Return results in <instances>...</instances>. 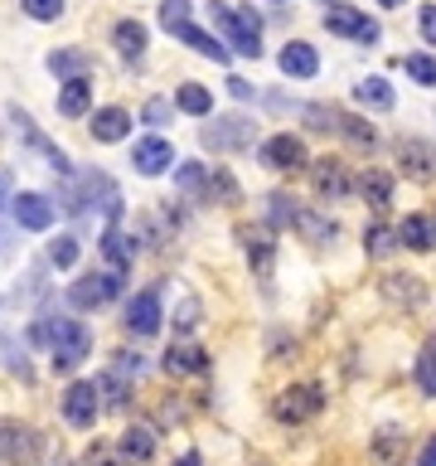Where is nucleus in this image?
<instances>
[{
  "mask_svg": "<svg viewBox=\"0 0 436 466\" xmlns=\"http://www.w3.org/2000/svg\"><path fill=\"white\" fill-rule=\"evenodd\" d=\"M175 466H204L199 452H184V457H175Z\"/></svg>",
  "mask_w": 436,
  "mask_h": 466,
  "instance_id": "nucleus-47",
  "label": "nucleus"
},
{
  "mask_svg": "<svg viewBox=\"0 0 436 466\" xmlns=\"http://www.w3.org/2000/svg\"><path fill=\"white\" fill-rule=\"evenodd\" d=\"M175 107L190 112V117H209L214 98H209V88H204V83H184V88L175 92Z\"/></svg>",
  "mask_w": 436,
  "mask_h": 466,
  "instance_id": "nucleus-27",
  "label": "nucleus"
},
{
  "mask_svg": "<svg viewBox=\"0 0 436 466\" xmlns=\"http://www.w3.org/2000/svg\"><path fill=\"white\" fill-rule=\"evenodd\" d=\"M402 68H408V78H417L422 88H436V59L432 54H408Z\"/></svg>",
  "mask_w": 436,
  "mask_h": 466,
  "instance_id": "nucleus-34",
  "label": "nucleus"
},
{
  "mask_svg": "<svg viewBox=\"0 0 436 466\" xmlns=\"http://www.w3.org/2000/svg\"><path fill=\"white\" fill-rule=\"evenodd\" d=\"M315 194L320 200H339V194H349V175H345V165L339 161H315Z\"/></svg>",
  "mask_w": 436,
  "mask_h": 466,
  "instance_id": "nucleus-18",
  "label": "nucleus"
},
{
  "mask_svg": "<svg viewBox=\"0 0 436 466\" xmlns=\"http://www.w3.org/2000/svg\"><path fill=\"white\" fill-rule=\"evenodd\" d=\"M131 161H136V170H141V175H160V170H170L175 146H170L165 137H141V141H136V151H131Z\"/></svg>",
  "mask_w": 436,
  "mask_h": 466,
  "instance_id": "nucleus-12",
  "label": "nucleus"
},
{
  "mask_svg": "<svg viewBox=\"0 0 436 466\" xmlns=\"http://www.w3.org/2000/svg\"><path fill=\"white\" fill-rule=\"evenodd\" d=\"M170 35H175V39H184L190 49H199V54H204V59H214V64H228V44H218L214 35H204V29H199V25H190V20H184V25H175Z\"/></svg>",
  "mask_w": 436,
  "mask_h": 466,
  "instance_id": "nucleus-19",
  "label": "nucleus"
},
{
  "mask_svg": "<svg viewBox=\"0 0 436 466\" xmlns=\"http://www.w3.org/2000/svg\"><path fill=\"white\" fill-rule=\"evenodd\" d=\"M253 137H257L253 117H218L214 127H204V146L214 151H243L253 146Z\"/></svg>",
  "mask_w": 436,
  "mask_h": 466,
  "instance_id": "nucleus-7",
  "label": "nucleus"
},
{
  "mask_svg": "<svg viewBox=\"0 0 436 466\" xmlns=\"http://www.w3.org/2000/svg\"><path fill=\"white\" fill-rule=\"evenodd\" d=\"M131 131V112L127 107H102L97 117H92V137L97 141H121Z\"/></svg>",
  "mask_w": 436,
  "mask_h": 466,
  "instance_id": "nucleus-22",
  "label": "nucleus"
},
{
  "mask_svg": "<svg viewBox=\"0 0 436 466\" xmlns=\"http://www.w3.org/2000/svg\"><path fill=\"white\" fill-rule=\"evenodd\" d=\"M29 20H58L64 15V0H19Z\"/></svg>",
  "mask_w": 436,
  "mask_h": 466,
  "instance_id": "nucleus-38",
  "label": "nucleus"
},
{
  "mask_svg": "<svg viewBox=\"0 0 436 466\" xmlns=\"http://www.w3.org/2000/svg\"><path fill=\"white\" fill-rule=\"evenodd\" d=\"M10 214H15V224L29 229V233H44L49 224H54V204H49L44 194H15V200H10Z\"/></svg>",
  "mask_w": 436,
  "mask_h": 466,
  "instance_id": "nucleus-11",
  "label": "nucleus"
},
{
  "mask_svg": "<svg viewBox=\"0 0 436 466\" xmlns=\"http://www.w3.org/2000/svg\"><path fill=\"white\" fill-rule=\"evenodd\" d=\"M417 466H436V438L427 442V447H422V457H417Z\"/></svg>",
  "mask_w": 436,
  "mask_h": 466,
  "instance_id": "nucleus-46",
  "label": "nucleus"
},
{
  "mask_svg": "<svg viewBox=\"0 0 436 466\" xmlns=\"http://www.w3.org/2000/svg\"><path fill=\"white\" fill-rule=\"evenodd\" d=\"M44 263L58 267V272H64V267H73V263H78V238H73V233L54 238V243H49V253H44Z\"/></svg>",
  "mask_w": 436,
  "mask_h": 466,
  "instance_id": "nucleus-33",
  "label": "nucleus"
},
{
  "mask_svg": "<svg viewBox=\"0 0 436 466\" xmlns=\"http://www.w3.org/2000/svg\"><path fill=\"white\" fill-rule=\"evenodd\" d=\"M359 194H363V200L373 204V209H383V204L393 200V175H383V170H369V175H363V180H359Z\"/></svg>",
  "mask_w": 436,
  "mask_h": 466,
  "instance_id": "nucleus-30",
  "label": "nucleus"
},
{
  "mask_svg": "<svg viewBox=\"0 0 436 466\" xmlns=\"http://www.w3.org/2000/svg\"><path fill=\"white\" fill-rule=\"evenodd\" d=\"M417 384H422V393H432V399H436V340H427V345H422V359H417Z\"/></svg>",
  "mask_w": 436,
  "mask_h": 466,
  "instance_id": "nucleus-36",
  "label": "nucleus"
},
{
  "mask_svg": "<svg viewBox=\"0 0 436 466\" xmlns=\"http://www.w3.org/2000/svg\"><path fill=\"white\" fill-rule=\"evenodd\" d=\"M88 102H92L88 78H68L64 92H58V112H64V117H82V112H88Z\"/></svg>",
  "mask_w": 436,
  "mask_h": 466,
  "instance_id": "nucleus-25",
  "label": "nucleus"
},
{
  "mask_svg": "<svg viewBox=\"0 0 436 466\" xmlns=\"http://www.w3.org/2000/svg\"><path fill=\"white\" fill-rule=\"evenodd\" d=\"M296 229L310 238V243H330L335 238V224H325V219H315V214H306L300 209V219H296Z\"/></svg>",
  "mask_w": 436,
  "mask_h": 466,
  "instance_id": "nucleus-37",
  "label": "nucleus"
},
{
  "mask_svg": "<svg viewBox=\"0 0 436 466\" xmlns=\"http://www.w3.org/2000/svg\"><path fill=\"white\" fill-rule=\"evenodd\" d=\"M82 466H121V457H117L112 447H102V442H97V447L82 452Z\"/></svg>",
  "mask_w": 436,
  "mask_h": 466,
  "instance_id": "nucleus-41",
  "label": "nucleus"
},
{
  "mask_svg": "<svg viewBox=\"0 0 436 466\" xmlns=\"http://www.w3.org/2000/svg\"><path fill=\"white\" fill-rule=\"evenodd\" d=\"M0 457H5L10 466H35L39 432L25 428V423H15V418H0Z\"/></svg>",
  "mask_w": 436,
  "mask_h": 466,
  "instance_id": "nucleus-4",
  "label": "nucleus"
},
{
  "mask_svg": "<svg viewBox=\"0 0 436 466\" xmlns=\"http://www.w3.org/2000/svg\"><path fill=\"white\" fill-rule=\"evenodd\" d=\"M112 39H117L121 59H141L145 54V25L141 20H121V25L112 29Z\"/></svg>",
  "mask_w": 436,
  "mask_h": 466,
  "instance_id": "nucleus-26",
  "label": "nucleus"
},
{
  "mask_svg": "<svg viewBox=\"0 0 436 466\" xmlns=\"http://www.w3.org/2000/svg\"><path fill=\"white\" fill-rule=\"evenodd\" d=\"M335 131H339V137H349V141H354V146H363V151L378 141V131H373L369 122H359L354 112H335Z\"/></svg>",
  "mask_w": 436,
  "mask_h": 466,
  "instance_id": "nucleus-28",
  "label": "nucleus"
},
{
  "mask_svg": "<svg viewBox=\"0 0 436 466\" xmlns=\"http://www.w3.org/2000/svg\"><path fill=\"white\" fill-rule=\"evenodd\" d=\"M320 403H325V389L320 384H291L282 399H276V418L282 423H306L320 413Z\"/></svg>",
  "mask_w": 436,
  "mask_h": 466,
  "instance_id": "nucleus-6",
  "label": "nucleus"
},
{
  "mask_svg": "<svg viewBox=\"0 0 436 466\" xmlns=\"http://www.w3.org/2000/svg\"><path fill=\"white\" fill-rule=\"evenodd\" d=\"M49 345H54V369H58V375H68V369H78L82 359H88L92 336H88L82 320L58 316V320H49Z\"/></svg>",
  "mask_w": 436,
  "mask_h": 466,
  "instance_id": "nucleus-2",
  "label": "nucleus"
},
{
  "mask_svg": "<svg viewBox=\"0 0 436 466\" xmlns=\"http://www.w3.org/2000/svg\"><path fill=\"white\" fill-rule=\"evenodd\" d=\"M117 292H121V277L117 272H88V277H78V282L68 287L64 302L73 311H102L107 302H117Z\"/></svg>",
  "mask_w": 436,
  "mask_h": 466,
  "instance_id": "nucleus-3",
  "label": "nucleus"
},
{
  "mask_svg": "<svg viewBox=\"0 0 436 466\" xmlns=\"http://www.w3.org/2000/svg\"><path fill=\"white\" fill-rule=\"evenodd\" d=\"M398 165H402V175L408 180H417V185H432L436 180V151L427 146V141H417V137H402L398 141Z\"/></svg>",
  "mask_w": 436,
  "mask_h": 466,
  "instance_id": "nucleus-9",
  "label": "nucleus"
},
{
  "mask_svg": "<svg viewBox=\"0 0 436 466\" xmlns=\"http://www.w3.org/2000/svg\"><path fill=\"white\" fill-rule=\"evenodd\" d=\"M354 98L363 102V107H373V112H388V107H393V88H388V78H363L359 88H354Z\"/></svg>",
  "mask_w": 436,
  "mask_h": 466,
  "instance_id": "nucleus-29",
  "label": "nucleus"
},
{
  "mask_svg": "<svg viewBox=\"0 0 436 466\" xmlns=\"http://www.w3.org/2000/svg\"><path fill=\"white\" fill-rule=\"evenodd\" d=\"M228 92H233V98H253V83H247V78H228Z\"/></svg>",
  "mask_w": 436,
  "mask_h": 466,
  "instance_id": "nucleus-45",
  "label": "nucleus"
},
{
  "mask_svg": "<svg viewBox=\"0 0 436 466\" xmlns=\"http://www.w3.org/2000/svg\"><path fill=\"white\" fill-rule=\"evenodd\" d=\"M378 5H388V10H393V5H402V0H378Z\"/></svg>",
  "mask_w": 436,
  "mask_h": 466,
  "instance_id": "nucleus-48",
  "label": "nucleus"
},
{
  "mask_svg": "<svg viewBox=\"0 0 436 466\" xmlns=\"http://www.w3.org/2000/svg\"><path fill=\"white\" fill-rule=\"evenodd\" d=\"M243 243H247V257H253V267H257V272H267V267L276 263V233H272V224L243 229Z\"/></svg>",
  "mask_w": 436,
  "mask_h": 466,
  "instance_id": "nucleus-15",
  "label": "nucleus"
},
{
  "mask_svg": "<svg viewBox=\"0 0 436 466\" xmlns=\"http://www.w3.org/2000/svg\"><path fill=\"white\" fill-rule=\"evenodd\" d=\"M209 15H214V25L228 35V44L237 49V54H247V59H257L262 54V20L253 15V10H228L223 0H209Z\"/></svg>",
  "mask_w": 436,
  "mask_h": 466,
  "instance_id": "nucleus-1",
  "label": "nucleus"
},
{
  "mask_svg": "<svg viewBox=\"0 0 436 466\" xmlns=\"http://www.w3.org/2000/svg\"><path fill=\"white\" fill-rule=\"evenodd\" d=\"M151 457H155V432L131 423V428L121 432V462H151Z\"/></svg>",
  "mask_w": 436,
  "mask_h": 466,
  "instance_id": "nucleus-23",
  "label": "nucleus"
},
{
  "mask_svg": "<svg viewBox=\"0 0 436 466\" xmlns=\"http://www.w3.org/2000/svg\"><path fill=\"white\" fill-rule=\"evenodd\" d=\"M363 243H369V253H388V248H393V233L388 229H383V224H369V233H363Z\"/></svg>",
  "mask_w": 436,
  "mask_h": 466,
  "instance_id": "nucleus-40",
  "label": "nucleus"
},
{
  "mask_svg": "<svg viewBox=\"0 0 436 466\" xmlns=\"http://www.w3.org/2000/svg\"><path fill=\"white\" fill-rule=\"evenodd\" d=\"M383 296H393L398 306H422V302H427V287H422L417 277L393 272V277H383Z\"/></svg>",
  "mask_w": 436,
  "mask_h": 466,
  "instance_id": "nucleus-24",
  "label": "nucleus"
},
{
  "mask_svg": "<svg viewBox=\"0 0 436 466\" xmlns=\"http://www.w3.org/2000/svg\"><path fill=\"white\" fill-rule=\"evenodd\" d=\"M184 20H190V0H160V25L165 29L184 25Z\"/></svg>",
  "mask_w": 436,
  "mask_h": 466,
  "instance_id": "nucleus-39",
  "label": "nucleus"
},
{
  "mask_svg": "<svg viewBox=\"0 0 436 466\" xmlns=\"http://www.w3.org/2000/svg\"><path fill=\"white\" fill-rule=\"evenodd\" d=\"M15 127H19V131H25V141H29V146H35L39 155H44V161H49V165H54V170H58V175H68V170H73V165H68V155H64V151H58V146H49V141H44V137H39V127H35V122H29V117H25V112H19V107H15Z\"/></svg>",
  "mask_w": 436,
  "mask_h": 466,
  "instance_id": "nucleus-20",
  "label": "nucleus"
},
{
  "mask_svg": "<svg viewBox=\"0 0 436 466\" xmlns=\"http://www.w3.org/2000/svg\"><path fill=\"white\" fill-rule=\"evenodd\" d=\"M417 25H422V39H427V44H436V5H422Z\"/></svg>",
  "mask_w": 436,
  "mask_h": 466,
  "instance_id": "nucleus-44",
  "label": "nucleus"
},
{
  "mask_svg": "<svg viewBox=\"0 0 436 466\" xmlns=\"http://www.w3.org/2000/svg\"><path fill=\"white\" fill-rule=\"evenodd\" d=\"M97 408H102L97 384H92V379H73L68 393H64V418L73 428H92V423H97Z\"/></svg>",
  "mask_w": 436,
  "mask_h": 466,
  "instance_id": "nucleus-8",
  "label": "nucleus"
},
{
  "mask_svg": "<svg viewBox=\"0 0 436 466\" xmlns=\"http://www.w3.org/2000/svg\"><path fill=\"white\" fill-rule=\"evenodd\" d=\"M282 74L286 78H315L320 74V54L310 44H300V39H291L282 49Z\"/></svg>",
  "mask_w": 436,
  "mask_h": 466,
  "instance_id": "nucleus-16",
  "label": "nucleus"
},
{
  "mask_svg": "<svg viewBox=\"0 0 436 466\" xmlns=\"http://www.w3.org/2000/svg\"><path fill=\"white\" fill-rule=\"evenodd\" d=\"M209 185H214V194H218V200H223V204H233V200H237V180H233V175H228V170H218Z\"/></svg>",
  "mask_w": 436,
  "mask_h": 466,
  "instance_id": "nucleus-42",
  "label": "nucleus"
},
{
  "mask_svg": "<svg viewBox=\"0 0 436 466\" xmlns=\"http://www.w3.org/2000/svg\"><path fill=\"white\" fill-rule=\"evenodd\" d=\"M102 253H107V263H117V272H127L136 263V238L121 233V224H107L102 229Z\"/></svg>",
  "mask_w": 436,
  "mask_h": 466,
  "instance_id": "nucleus-17",
  "label": "nucleus"
},
{
  "mask_svg": "<svg viewBox=\"0 0 436 466\" xmlns=\"http://www.w3.org/2000/svg\"><path fill=\"white\" fill-rule=\"evenodd\" d=\"M267 209H272V229H286V224L300 219V204L291 200V194H272V200H267Z\"/></svg>",
  "mask_w": 436,
  "mask_h": 466,
  "instance_id": "nucleus-35",
  "label": "nucleus"
},
{
  "mask_svg": "<svg viewBox=\"0 0 436 466\" xmlns=\"http://www.w3.org/2000/svg\"><path fill=\"white\" fill-rule=\"evenodd\" d=\"M204 185H209V170H204L199 161H190V165L175 170V190L180 194H204Z\"/></svg>",
  "mask_w": 436,
  "mask_h": 466,
  "instance_id": "nucleus-32",
  "label": "nucleus"
},
{
  "mask_svg": "<svg viewBox=\"0 0 436 466\" xmlns=\"http://www.w3.org/2000/svg\"><path fill=\"white\" fill-rule=\"evenodd\" d=\"M262 161L272 170H300L306 165V146H300V137H272L262 146Z\"/></svg>",
  "mask_w": 436,
  "mask_h": 466,
  "instance_id": "nucleus-13",
  "label": "nucleus"
},
{
  "mask_svg": "<svg viewBox=\"0 0 436 466\" xmlns=\"http://www.w3.org/2000/svg\"><path fill=\"white\" fill-rule=\"evenodd\" d=\"M127 326H131V336H155V330H160V296L141 292L136 302L127 306Z\"/></svg>",
  "mask_w": 436,
  "mask_h": 466,
  "instance_id": "nucleus-14",
  "label": "nucleus"
},
{
  "mask_svg": "<svg viewBox=\"0 0 436 466\" xmlns=\"http://www.w3.org/2000/svg\"><path fill=\"white\" fill-rule=\"evenodd\" d=\"M82 68H88V54H82V49H58V54H49V74L54 78H82Z\"/></svg>",
  "mask_w": 436,
  "mask_h": 466,
  "instance_id": "nucleus-31",
  "label": "nucleus"
},
{
  "mask_svg": "<svg viewBox=\"0 0 436 466\" xmlns=\"http://www.w3.org/2000/svg\"><path fill=\"white\" fill-rule=\"evenodd\" d=\"M325 29L330 35H345V39H359V44H378L383 29L373 25L369 15H359L354 5H330L325 10Z\"/></svg>",
  "mask_w": 436,
  "mask_h": 466,
  "instance_id": "nucleus-5",
  "label": "nucleus"
},
{
  "mask_svg": "<svg viewBox=\"0 0 436 466\" xmlns=\"http://www.w3.org/2000/svg\"><path fill=\"white\" fill-rule=\"evenodd\" d=\"M398 243H402V248H412V253H427V248L436 243L432 219H422V214H408V219L398 224Z\"/></svg>",
  "mask_w": 436,
  "mask_h": 466,
  "instance_id": "nucleus-21",
  "label": "nucleus"
},
{
  "mask_svg": "<svg viewBox=\"0 0 436 466\" xmlns=\"http://www.w3.org/2000/svg\"><path fill=\"white\" fill-rule=\"evenodd\" d=\"M141 117L151 122V127H165V122H170V102H165V98H151V102H145V112H141Z\"/></svg>",
  "mask_w": 436,
  "mask_h": 466,
  "instance_id": "nucleus-43",
  "label": "nucleus"
},
{
  "mask_svg": "<svg viewBox=\"0 0 436 466\" xmlns=\"http://www.w3.org/2000/svg\"><path fill=\"white\" fill-rule=\"evenodd\" d=\"M209 369V350L194 345V340H180V345L165 350V375L170 379H190V375H204Z\"/></svg>",
  "mask_w": 436,
  "mask_h": 466,
  "instance_id": "nucleus-10",
  "label": "nucleus"
},
{
  "mask_svg": "<svg viewBox=\"0 0 436 466\" xmlns=\"http://www.w3.org/2000/svg\"><path fill=\"white\" fill-rule=\"evenodd\" d=\"M54 466H73V462H54Z\"/></svg>",
  "mask_w": 436,
  "mask_h": 466,
  "instance_id": "nucleus-49",
  "label": "nucleus"
}]
</instances>
